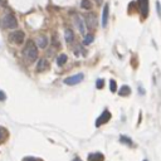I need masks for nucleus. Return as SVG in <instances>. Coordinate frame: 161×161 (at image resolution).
<instances>
[{
    "mask_svg": "<svg viewBox=\"0 0 161 161\" xmlns=\"http://www.w3.org/2000/svg\"><path fill=\"white\" fill-rule=\"evenodd\" d=\"M80 7L83 9H91L92 8V3H91V0H82L80 1Z\"/></svg>",
    "mask_w": 161,
    "mask_h": 161,
    "instance_id": "obj_18",
    "label": "nucleus"
},
{
    "mask_svg": "<svg viewBox=\"0 0 161 161\" xmlns=\"http://www.w3.org/2000/svg\"><path fill=\"white\" fill-rule=\"evenodd\" d=\"M48 67H49V64H48V61L45 59H39L38 64H37V71L38 72H44L48 69Z\"/></svg>",
    "mask_w": 161,
    "mask_h": 161,
    "instance_id": "obj_10",
    "label": "nucleus"
},
{
    "mask_svg": "<svg viewBox=\"0 0 161 161\" xmlns=\"http://www.w3.org/2000/svg\"><path fill=\"white\" fill-rule=\"evenodd\" d=\"M110 89H111V92H113V93L117 91V83H116L115 79H111L110 80Z\"/></svg>",
    "mask_w": 161,
    "mask_h": 161,
    "instance_id": "obj_20",
    "label": "nucleus"
},
{
    "mask_svg": "<svg viewBox=\"0 0 161 161\" xmlns=\"http://www.w3.org/2000/svg\"><path fill=\"white\" fill-rule=\"evenodd\" d=\"M37 43H38L39 48H43V49H44V48L48 45V39L45 38L44 35H42V37H39V38L37 39Z\"/></svg>",
    "mask_w": 161,
    "mask_h": 161,
    "instance_id": "obj_13",
    "label": "nucleus"
},
{
    "mask_svg": "<svg viewBox=\"0 0 161 161\" xmlns=\"http://www.w3.org/2000/svg\"><path fill=\"white\" fill-rule=\"evenodd\" d=\"M64 38H66L67 43H72L73 39H74L73 30H72V29H66V31H64Z\"/></svg>",
    "mask_w": 161,
    "mask_h": 161,
    "instance_id": "obj_12",
    "label": "nucleus"
},
{
    "mask_svg": "<svg viewBox=\"0 0 161 161\" xmlns=\"http://www.w3.org/2000/svg\"><path fill=\"white\" fill-rule=\"evenodd\" d=\"M138 7H140V12L142 13V15L146 17L149 10V0H138Z\"/></svg>",
    "mask_w": 161,
    "mask_h": 161,
    "instance_id": "obj_8",
    "label": "nucleus"
},
{
    "mask_svg": "<svg viewBox=\"0 0 161 161\" xmlns=\"http://www.w3.org/2000/svg\"><path fill=\"white\" fill-rule=\"evenodd\" d=\"M5 98H7L5 93L3 92V91H0V101H5Z\"/></svg>",
    "mask_w": 161,
    "mask_h": 161,
    "instance_id": "obj_22",
    "label": "nucleus"
},
{
    "mask_svg": "<svg viewBox=\"0 0 161 161\" xmlns=\"http://www.w3.org/2000/svg\"><path fill=\"white\" fill-rule=\"evenodd\" d=\"M24 38H25V35L21 30H15L13 33H10V35H9V40L14 43V44H21L24 42Z\"/></svg>",
    "mask_w": 161,
    "mask_h": 161,
    "instance_id": "obj_4",
    "label": "nucleus"
},
{
    "mask_svg": "<svg viewBox=\"0 0 161 161\" xmlns=\"http://www.w3.org/2000/svg\"><path fill=\"white\" fill-rule=\"evenodd\" d=\"M23 54L25 57V59L29 63H33V62L37 61V58H38V48H37L35 43L33 40L26 42V44L24 47V50H23Z\"/></svg>",
    "mask_w": 161,
    "mask_h": 161,
    "instance_id": "obj_1",
    "label": "nucleus"
},
{
    "mask_svg": "<svg viewBox=\"0 0 161 161\" xmlns=\"http://www.w3.org/2000/svg\"><path fill=\"white\" fill-rule=\"evenodd\" d=\"M3 25L5 26V28H8V29H15L17 28V25H18L17 18H15L13 14L5 15L4 19H3Z\"/></svg>",
    "mask_w": 161,
    "mask_h": 161,
    "instance_id": "obj_2",
    "label": "nucleus"
},
{
    "mask_svg": "<svg viewBox=\"0 0 161 161\" xmlns=\"http://www.w3.org/2000/svg\"><path fill=\"white\" fill-rule=\"evenodd\" d=\"M96 1H97L98 4H101V1H102V0H96Z\"/></svg>",
    "mask_w": 161,
    "mask_h": 161,
    "instance_id": "obj_25",
    "label": "nucleus"
},
{
    "mask_svg": "<svg viewBox=\"0 0 161 161\" xmlns=\"http://www.w3.org/2000/svg\"><path fill=\"white\" fill-rule=\"evenodd\" d=\"M73 161H82V160H79V159H74Z\"/></svg>",
    "mask_w": 161,
    "mask_h": 161,
    "instance_id": "obj_24",
    "label": "nucleus"
},
{
    "mask_svg": "<svg viewBox=\"0 0 161 161\" xmlns=\"http://www.w3.org/2000/svg\"><path fill=\"white\" fill-rule=\"evenodd\" d=\"M120 141H121L122 143L128 145V146H131V145H132V140H131L130 137H127V136H121V137H120Z\"/></svg>",
    "mask_w": 161,
    "mask_h": 161,
    "instance_id": "obj_19",
    "label": "nucleus"
},
{
    "mask_svg": "<svg viewBox=\"0 0 161 161\" xmlns=\"http://www.w3.org/2000/svg\"><path fill=\"white\" fill-rule=\"evenodd\" d=\"M103 86H105L103 79H97V82H96V87L100 89V88H103Z\"/></svg>",
    "mask_w": 161,
    "mask_h": 161,
    "instance_id": "obj_21",
    "label": "nucleus"
},
{
    "mask_svg": "<svg viewBox=\"0 0 161 161\" xmlns=\"http://www.w3.org/2000/svg\"><path fill=\"white\" fill-rule=\"evenodd\" d=\"M143 161H147V160H143Z\"/></svg>",
    "mask_w": 161,
    "mask_h": 161,
    "instance_id": "obj_26",
    "label": "nucleus"
},
{
    "mask_svg": "<svg viewBox=\"0 0 161 161\" xmlns=\"http://www.w3.org/2000/svg\"><path fill=\"white\" fill-rule=\"evenodd\" d=\"M84 76L82 73H78V74H74V76H71V77H67L64 79V83L68 84V86H74V84H78L83 80Z\"/></svg>",
    "mask_w": 161,
    "mask_h": 161,
    "instance_id": "obj_5",
    "label": "nucleus"
},
{
    "mask_svg": "<svg viewBox=\"0 0 161 161\" xmlns=\"http://www.w3.org/2000/svg\"><path fill=\"white\" fill-rule=\"evenodd\" d=\"M84 21H86V25L88 26L89 29H94L96 26L98 25V20H97V15L94 13H87L84 15Z\"/></svg>",
    "mask_w": 161,
    "mask_h": 161,
    "instance_id": "obj_3",
    "label": "nucleus"
},
{
    "mask_svg": "<svg viewBox=\"0 0 161 161\" xmlns=\"http://www.w3.org/2000/svg\"><path fill=\"white\" fill-rule=\"evenodd\" d=\"M105 156L101 152H93L88 155V161H103Z\"/></svg>",
    "mask_w": 161,
    "mask_h": 161,
    "instance_id": "obj_11",
    "label": "nucleus"
},
{
    "mask_svg": "<svg viewBox=\"0 0 161 161\" xmlns=\"http://www.w3.org/2000/svg\"><path fill=\"white\" fill-rule=\"evenodd\" d=\"M74 23H76L77 28H78V30H79V33H80V34H84L86 25H84V21L82 20V18H79L78 15H74Z\"/></svg>",
    "mask_w": 161,
    "mask_h": 161,
    "instance_id": "obj_7",
    "label": "nucleus"
},
{
    "mask_svg": "<svg viewBox=\"0 0 161 161\" xmlns=\"http://www.w3.org/2000/svg\"><path fill=\"white\" fill-rule=\"evenodd\" d=\"M0 5H1V7H5V5H7V0H0Z\"/></svg>",
    "mask_w": 161,
    "mask_h": 161,
    "instance_id": "obj_23",
    "label": "nucleus"
},
{
    "mask_svg": "<svg viewBox=\"0 0 161 161\" xmlns=\"http://www.w3.org/2000/svg\"><path fill=\"white\" fill-rule=\"evenodd\" d=\"M67 59H68V57L64 54V53H62V54L58 56V58H57V64L59 67H62V66H64V64L67 63Z\"/></svg>",
    "mask_w": 161,
    "mask_h": 161,
    "instance_id": "obj_14",
    "label": "nucleus"
},
{
    "mask_svg": "<svg viewBox=\"0 0 161 161\" xmlns=\"http://www.w3.org/2000/svg\"><path fill=\"white\" fill-rule=\"evenodd\" d=\"M111 119V113H110V111H105L103 112V113H102L100 117H98V119H97V122H96V126H100V125H103V123H106L107 121H108Z\"/></svg>",
    "mask_w": 161,
    "mask_h": 161,
    "instance_id": "obj_6",
    "label": "nucleus"
},
{
    "mask_svg": "<svg viewBox=\"0 0 161 161\" xmlns=\"http://www.w3.org/2000/svg\"><path fill=\"white\" fill-rule=\"evenodd\" d=\"M93 39H94V37L92 34H87V35L84 37V39H83V44L88 45V44H91V43L93 42Z\"/></svg>",
    "mask_w": 161,
    "mask_h": 161,
    "instance_id": "obj_17",
    "label": "nucleus"
},
{
    "mask_svg": "<svg viewBox=\"0 0 161 161\" xmlns=\"http://www.w3.org/2000/svg\"><path fill=\"white\" fill-rule=\"evenodd\" d=\"M120 96L121 97H126V96H128L131 93V89H130V87H128V86H122L121 87V91H120Z\"/></svg>",
    "mask_w": 161,
    "mask_h": 161,
    "instance_id": "obj_15",
    "label": "nucleus"
},
{
    "mask_svg": "<svg viewBox=\"0 0 161 161\" xmlns=\"http://www.w3.org/2000/svg\"><path fill=\"white\" fill-rule=\"evenodd\" d=\"M8 136V132H7V128H4L0 126V143H3L5 141V138Z\"/></svg>",
    "mask_w": 161,
    "mask_h": 161,
    "instance_id": "obj_16",
    "label": "nucleus"
},
{
    "mask_svg": "<svg viewBox=\"0 0 161 161\" xmlns=\"http://www.w3.org/2000/svg\"><path fill=\"white\" fill-rule=\"evenodd\" d=\"M108 9H110V7H108V4H106L105 7H103V13H102V26H106L107 25V21H108Z\"/></svg>",
    "mask_w": 161,
    "mask_h": 161,
    "instance_id": "obj_9",
    "label": "nucleus"
}]
</instances>
